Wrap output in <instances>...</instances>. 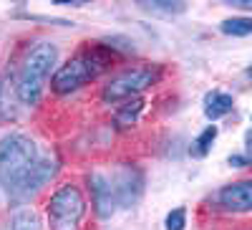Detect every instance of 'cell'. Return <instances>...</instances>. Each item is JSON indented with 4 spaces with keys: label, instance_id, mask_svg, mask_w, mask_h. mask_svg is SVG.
<instances>
[{
    "label": "cell",
    "instance_id": "cell-15",
    "mask_svg": "<svg viewBox=\"0 0 252 230\" xmlns=\"http://www.w3.org/2000/svg\"><path fill=\"white\" fill-rule=\"evenodd\" d=\"M141 8L152 10V13H166V15H172V13H182V10H184V5H182V3H169V0H157V3H141Z\"/></svg>",
    "mask_w": 252,
    "mask_h": 230
},
{
    "label": "cell",
    "instance_id": "cell-4",
    "mask_svg": "<svg viewBox=\"0 0 252 230\" xmlns=\"http://www.w3.org/2000/svg\"><path fill=\"white\" fill-rule=\"evenodd\" d=\"M159 78H161V69L157 64L129 66L109 78V83L101 91V99L106 104H124L129 99H136L141 91H146L154 83H159Z\"/></svg>",
    "mask_w": 252,
    "mask_h": 230
},
{
    "label": "cell",
    "instance_id": "cell-13",
    "mask_svg": "<svg viewBox=\"0 0 252 230\" xmlns=\"http://www.w3.org/2000/svg\"><path fill=\"white\" fill-rule=\"evenodd\" d=\"M141 109H144V99H139V96L124 101L121 109L116 112V124H119V127H131V124H136Z\"/></svg>",
    "mask_w": 252,
    "mask_h": 230
},
{
    "label": "cell",
    "instance_id": "cell-3",
    "mask_svg": "<svg viewBox=\"0 0 252 230\" xmlns=\"http://www.w3.org/2000/svg\"><path fill=\"white\" fill-rule=\"evenodd\" d=\"M56 61H58V48L51 40H35L26 51L23 61H20V69H18V78H15V91H18L20 104L35 107L40 101Z\"/></svg>",
    "mask_w": 252,
    "mask_h": 230
},
{
    "label": "cell",
    "instance_id": "cell-9",
    "mask_svg": "<svg viewBox=\"0 0 252 230\" xmlns=\"http://www.w3.org/2000/svg\"><path fill=\"white\" fill-rule=\"evenodd\" d=\"M56 172H58V159L56 157H40L38 167L33 170V175H31V180L26 185V190H23V200L31 197V195H35L43 185H48L56 177Z\"/></svg>",
    "mask_w": 252,
    "mask_h": 230
},
{
    "label": "cell",
    "instance_id": "cell-6",
    "mask_svg": "<svg viewBox=\"0 0 252 230\" xmlns=\"http://www.w3.org/2000/svg\"><path fill=\"white\" fill-rule=\"evenodd\" d=\"M111 182H114V190H116L119 207H126V210L134 207L141 200L144 187H146V177L141 172V167L129 164V162L119 164L116 170L111 172Z\"/></svg>",
    "mask_w": 252,
    "mask_h": 230
},
{
    "label": "cell",
    "instance_id": "cell-19",
    "mask_svg": "<svg viewBox=\"0 0 252 230\" xmlns=\"http://www.w3.org/2000/svg\"><path fill=\"white\" fill-rule=\"evenodd\" d=\"M0 91H3V83H0Z\"/></svg>",
    "mask_w": 252,
    "mask_h": 230
},
{
    "label": "cell",
    "instance_id": "cell-5",
    "mask_svg": "<svg viewBox=\"0 0 252 230\" xmlns=\"http://www.w3.org/2000/svg\"><path fill=\"white\" fill-rule=\"evenodd\" d=\"M86 215V197L78 185H63L51 195L48 202V225L51 230H81Z\"/></svg>",
    "mask_w": 252,
    "mask_h": 230
},
{
    "label": "cell",
    "instance_id": "cell-11",
    "mask_svg": "<svg viewBox=\"0 0 252 230\" xmlns=\"http://www.w3.org/2000/svg\"><path fill=\"white\" fill-rule=\"evenodd\" d=\"M3 230H40V223L31 207H20V210H15L10 215V220L5 223Z\"/></svg>",
    "mask_w": 252,
    "mask_h": 230
},
{
    "label": "cell",
    "instance_id": "cell-2",
    "mask_svg": "<svg viewBox=\"0 0 252 230\" xmlns=\"http://www.w3.org/2000/svg\"><path fill=\"white\" fill-rule=\"evenodd\" d=\"M116 58L114 48L109 43H96L91 48H83L81 53H76L73 58H68L63 64L53 78H51V89L56 94H71L78 91L81 86L91 83L94 78H98L101 74H106L111 69V61Z\"/></svg>",
    "mask_w": 252,
    "mask_h": 230
},
{
    "label": "cell",
    "instance_id": "cell-7",
    "mask_svg": "<svg viewBox=\"0 0 252 230\" xmlns=\"http://www.w3.org/2000/svg\"><path fill=\"white\" fill-rule=\"evenodd\" d=\"M89 187H91V200H94L96 215H98L101 220H109V218L116 213V207H119L111 175L94 170V172L89 175Z\"/></svg>",
    "mask_w": 252,
    "mask_h": 230
},
{
    "label": "cell",
    "instance_id": "cell-16",
    "mask_svg": "<svg viewBox=\"0 0 252 230\" xmlns=\"http://www.w3.org/2000/svg\"><path fill=\"white\" fill-rule=\"evenodd\" d=\"M184 225H187V210L184 207H174V210L166 215V220H164L166 230H184Z\"/></svg>",
    "mask_w": 252,
    "mask_h": 230
},
{
    "label": "cell",
    "instance_id": "cell-10",
    "mask_svg": "<svg viewBox=\"0 0 252 230\" xmlns=\"http://www.w3.org/2000/svg\"><path fill=\"white\" fill-rule=\"evenodd\" d=\"M232 107H235V99L224 91H212V94L204 96V116L212 119V121L227 116L232 112Z\"/></svg>",
    "mask_w": 252,
    "mask_h": 230
},
{
    "label": "cell",
    "instance_id": "cell-17",
    "mask_svg": "<svg viewBox=\"0 0 252 230\" xmlns=\"http://www.w3.org/2000/svg\"><path fill=\"white\" fill-rule=\"evenodd\" d=\"M232 167H247V164H252V159H250V154H229V159H227Z\"/></svg>",
    "mask_w": 252,
    "mask_h": 230
},
{
    "label": "cell",
    "instance_id": "cell-14",
    "mask_svg": "<svg viewBox=\"0 0 252 230\" xmlns=\"http://www.w3.org/2000/svg\"><path fill=\"white\" fill-rule=\"evenodd\" d=\"M215 139H217V127H215V124H209V127L202 129L199 137L194 139V144H192V154H194V157H207L209 150H212V144H215Z\"/></svg>",
    "mask_w": 252,
    "mask_h": 230
},
{
    "label": "cell",
    "instance_id": "cell-18",
    "mask_svg": "<svg viewBox=\"0 0 252 230\" xmlns=\"http://www.w3.org/2000/svg\"><path fill=\"white\" fill-rule=\"evenodd\" d=\"M232 5H237V8H250V10H252V0H232Z\"/></svg>",
    "mask_w": 252,
    "mask_h": 230
},
{
    "label": "cell",
    "instance_id": "cell-1",
    "mask_svg": "<svg viewBox=\"0 0 252 230\" xmlns=\"http://www.w3.org/2000/svg\"><path fill=\"white\" fill-rule=\"evenodd\" d=\"M40 162V152L33 137L10 132L0 139V185L10 197L23 200V190Z\"/></svg>",
    "mask_w": 252,
    "mask_h": 230
},
{
    "label": "cell",
    "instance_id": "cell-12",
    "mask_svg": "<svg viewBox=\"0 0 252 230\" xmlns=\"http://www.w3.org/2000/svg\"><path fill=\"white\" fill-rule=\"evenodd\" d=\"M220 31H222L224 36H235V38L252 36V18H250V15H235V18H227V20H222Z\"/></svg>",
    "mask_w": 252,
    "mask_h": 230
},
{
    "label": "cell",
    "instance_id": "cell-8",
    "mask_svg": "<svg viewBox=\"0 0 252 230\" xmlns=\"http://www.w3.org/2000/svg\"><path fill=\"white\" fill-rule=\"evenodd\" d=\"M217 202L229 213H250L252 210V180L224 185L217 192Z\"/></svg>",
    "mask_w": 252,
    "mask_h": 230
}]
</instances>
